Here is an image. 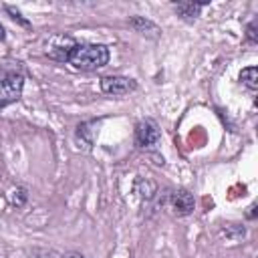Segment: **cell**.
<instances>
[{
	"mask_svg": "<svg viewBox=\"0 0 258 258\" xmlns=\"http://www.w3.org/2000/svg\"><path fill=\"white\" fill-rule=\"evenodd\" d=\"M240 81L248 87V89H256L258 87V69L256 67H248V69H244L242 73H240Z\"/></svg>",
	"mask_w": 258,
	"mask_h": 258,
	"instance_id": "6",
	"label": "cell"
},
{
	"mask_svg": "<svg viewBox=\"0 0 258 258\" xmlns=\"http://www.w3.org/2000/svg\"><path fill=\"white\" fill-rule=\"evenodd\" d=\"M135 141L139 147H149L159 141V129L151 119L139 121L135 127Z\"/></svg>",
	"mask_w": 258,
	"mask_h": 258,
	"instance_id": "4",
	"label": "cell"
},
{
	"mask_svg": "<svg viewBox=\"0 0 258 258\" xmlns=\"http://www.w3.org/2000/svg\"><path fill=\"white\" fill-rule=\"evenodd\" d=\"M204 4H194V2H181V4H177L175 6V10L183 16V18H191V16H196L198 14V10L202 8Z\"/></svg>",
	"mask_w": 258,
	"mask_h": 258,
	"instance_id": "7",
	"label": "cell"
},
{
	"mask_svg": "<svg viewBox=\"0 0 258 258\" xmlns=\"http://www.w3.org/2000/svg\"><path fill=\"white\" fill-rule=\"evenodd\" d=\"M67 60L75 69L97 71L109 62V48L103 44H75Z\"/></svg>",
	"mask_w": 258,
	"mask_h": 258,
	"instance_id": "1",
	"label": "cell"
},
{
	"mask_svg": "<svg viewBox=\"0 0 258 258\" xmlns=\"http://www.w3.org/2000/svg\"><path fill=\"white\" fill-rule=\"evenodd\" d=\"M131 26H133V28H137V30H145V28H151L153 32H157L155 24H151V22H147V20H143V18H133V20H131Z\"/></svg>",
	"mask_w": 258,
	"mask_h": 258,
	"instance_id": "8",
	"label": "cell"
},
{
	"mask_svg": "<svg viewBox=\"0 0 258 258\" xmlns=\"http://www.w3.org/2000/svg\"><path fill=\"white\" fill-rule=\"evenodd\" d=\"M0 40H4V28H2V24H0Z\"/></svg>",
	"mask_w": 258,
	"mask_h": 258,
	"instance_id": "10",
	"label": "cell"
},
{
	"mask_svg": "<svg viewBox=\"0 0 258 258\" xmlns=\"http://www.w3.org/2000/svg\"><path fill=\"white\" fill-rule=\"evenodd\" d=\"M171 206H173L175 214L185 216V214H189V212L194 210L196 202H194V196H191L187 189H175V191L171 194Z\"/></svg>",
	"mask_w": 258,
	"mask_h": 258,
	"instance_id": "5",
	"label": "cell"
},
{
	"mask_svg": "<svg viewBox=\"0 0 258 258\" xmlns=\"http://www.w3.org/2000/svg\"><path fill=\"white\" fill-rule=\"evenodd\" d=\"M67 258H83V256H79V254H69Z\"/></svg>",
	"mask_w": 258,
	"mask_h": 258,
	"instance_id": "11",
	"label": "cell"
},
{
	"mask_svg": "<svg viewBox=\"0 0 258 258\" xmlns=\"http://www.w3.org/2000/svg\"><path fill=\"white\" fill-rule=\"evenodd\" d=\"M137 89V83L129 77H103L101 79V91L107 95H129Z\"/></svg>",
	"mask_w": 258,
	"mask_h": 258,
	"instance_id": "3",
	"label": "cell"
},
{
	"mask_svg": "<svg viewBox=\"0 0 258 258\" xmlns=\"http://www.w3.org/2000/svg\"><path fill=\"white\" fill-rule=\"evenodd\" d=\"M24 77L20 73H4L0 75V107L16 101L22 93Z\"/></svg>",
	"mask_w": 258,
	"mask_h": 258,
	"instance_id": "2",
	"label": "cell"
},
{
	"mask_svg": "<svg viewBox=\"0 0 258 258\" xmlns=\"http://www.w3.org/2000/svg\"><path fill=\"white\" fill-rule=\"evenodd\" d=\"M248 32H250V38H252V40H256V34H254V26H250V28H248Z\"/></svg>",
	"mask_w": 258,
	"mask_h": 258,
	"instance_id": "9",
	"label": "cell"
}]
</instances>
